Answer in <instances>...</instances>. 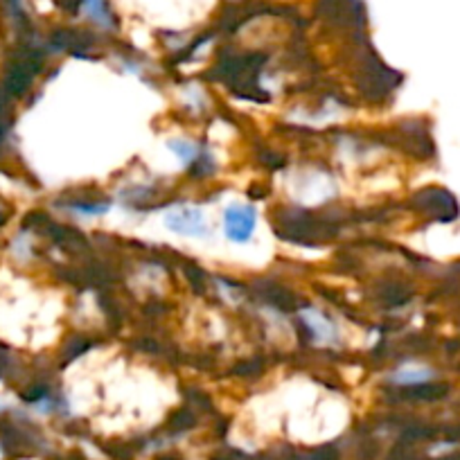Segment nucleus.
<instances>
[{"instance_id": "f03ea898", "label": "nucleus", "mask_w": 460, "mask_h": 460, "mask_svg": "<svg viewBox=\"0 0 460 460\" xmlns=\"http://www.w3.org/2000/svg\"><path fill=\"white\" fill-rule=\"evenodd\" d=\"M167 226L176 233H188V235H201L206 224L199 210H176L167 217Z\"/></svg>"}, {"instance_id": "7ed1b4c3", "label": "nucleus", "mask_w": 460, "mask_h": 460, "mask_svg": "<svg viewBox=\"0 0 460 460\" xmlns=\"http://www.w3.org/2000/svg\"><path fill=\"white\" fill-rule=\"evenodd\" d=\"M84 10L91 19L104 23L106 21V10H104V0H84Z\"/></svg>"}, {"instance_id": "f257e3e1", "label": "nucleus", "mask_w": 460, "mask_h": 460, "mask_svg": "<svg viewBox=\"0 0 460 460\" xmlns=\"http://www.w3.org/2000/svg\"><path fill=\"white\" fill-rule=\"evenodd\" d=\"M255 228V212L253 208L233 206L226 210V235L233 242H246L253 235Z\"/></svg>"}, {"instance_id": "20e7f679", "label": "nucleus", "mask_w": 460, "mask_h": 460, "mask_svg": "<svg viewBox=\"0 0 460 460\" xmlns=\"http://www.w3.org/2000/svg\"><path fill=\"white\" fill-rule=\"evenodd\" d=\"M0 409H3V406H0Z\"/></svg>"}]
</instances>
